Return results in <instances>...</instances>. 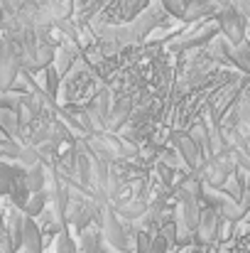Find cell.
<instances>
[{"mask_svg":"<svg viewBox=\"0 0 250 253\" xmlns=\"http://www.w3.org/2000/svg\"><path fill=\"white\" fill-rule=\"evenodd\" d=\"M101 236H103V244L108 249H113L118 253H130V236L125 231V224H123V219L110 207H106V211H103Z\"/></svg>","mask_w":250,"mask_h":253,"instance_id":"1","label":"cell"},{"mask_svg":"<svg viewBox=\"0 0 250 253\" xmlns=\"http://www.w3.org/2000/svg\"><path fill=\"white\" fill-rule=\"evenodd\" d=\"M214 17H216V22H218V32H223V37H226L231 44H238V42L246 40L248 22H246V17H243L238 10H233L231 5H226V7H221Z\"/></svg>","mask_w":250,"mask_h":253,"instance_id":"2","label":"cell"},{"mask_svg":"<svg viewBox=\"0 0 250 253\" xmlns=\"http://www.w3.org/2000/svg\"><path fill=\"white\" fill-rule=\"evenodd\" d=\"M169 143H172V148L179 153V158L184 160V165L191 169V172H196V169L204 165V155L199 153L196 143L189 138L186 130H172L169 133Z\"/></svg>","mask_w":250,"mask_h":253,"instance_id":"3","label":"cell"},{"mask_svg":"<svg viewBox=\"0 0 250 253\" xmlns=\"http://www.w3.org/2000/svg\"><path fill=\"white\" fill-rule=\"evenodd\" d=\"M20 72V59L7 40H0V91H10Z\"/></svg>","mask_w":250,"mask_h":253,"instance_id":"4","label":"cell"},{"mask_svg":"<svg viewBox=\"0 0 250 253\" xmlns=\"http://www.w3.org/2000/svg\"><path fill=\"white\" fill-rule=\"evenodd\" d=\"M133 106H135V101L128 98V96L113 101V108H110V113H108V118H106V133H115V130H120V128L130 121Z\"/></svg>","mask_w":250,"mask_h":253,"instance_id":"5","label":"cell"},{"mask_svg":"<svg viewBox=\"0 0 250 253\" xmlns=\"http://www.w3.org/2000/svg\"><path fill=\"white\" fill-rule=\"evenodd\" d=\"M221 7L214 2V0H186V7H184V17L181 22H201L206 17H214Z\"/></svg>","mask_w":250,"mask_h":253,"instance_id":"6","label":"cell"},{"mask_svg":"<svg viewBox=\"0 0 250 253\" xmlns=\"http://www.w3.org/2000/svg\"><path fill=\"white\" fill-rule=\"evenodd\" d=\"M0 133L12 143L22 140V123L17 108H0Z\"/></svg>","mask_w":250,"mask_h":253,"instance_id":"7","label":"cell"},{"mask_svg":"<svg viewBox=\"0 0 250 253\" xmlns=\"http://www.w3.org/2000/svg\"><path fill=\"white\" fill-rule=\"evenodd\" d=\"M42 249H44V236H42L37 221L25 216V224H22V251L25 253H42Z\"/></svg>","mask_w":250,"mask_h":253,"instance_id":"8","label":"cell"},{"mask_svg":"<svg viewBox=\"0 0 250 253\" xmlns=\"http://www.w3.org/2000/svg\"><path fill=\"white\" fill-rule=\"evenodd\" d=\"M47 182H49V168L44 163H37L32 168H25V184H27L30 194L47 189Z\"/></svg>","mask_w":250,"mask_h":253,"instance_id":"9","label":"cell"},{"mask_svg":"<svg viewBox=\"0 0 250 253\" xmlns=\"http://www.w3.org/2000/svg\"><path fill=\"white\" fill-rule=\"evenodd\" d=\"M47 204H49V194H47V189H42V192H32L30 199H27V204H25V209H22V214H25L27 219H37V216L47 209Z\"/></svg>","mask_w":250,"mask_h":253,"instance_id":"10","label":"cell"},{"mask_svg":"<svg viewBox=\"0 0 250 253\" xmlns=\"http://www.w3.org/2000/svg\"><path fill=\"white\" fill-rule=\"evenodd\" d=\"M103 246V236L98 226H88L86 231H81V241H79V251L81 253H98Z\"/></svg>","mask_w":250,"mask_h":253,"instance_id":"11","label":"cell"},{"mask_svg":"<svg viewBox=\"0 0 250 253\" xmlns=\"http://www.w3.org/2000/svg\"><path fill=\"white\" fill-rule=\"evenodd\" d=\"M231 59H233V64H236L241 72L250 74V40H243V42L233 44V49H231Z\"/></svg>","mask_w":250,"mask_h":253,"instance_id":"12","label":"cell"},{"mask_svg":"<svg viewBox=\"0 0 250 253\" xmlns=\"http://www.w3.org/2000/svg\"><path fill=\"white\" fill-rule=\"evenodd\" d=\"M44 79H47V82H44V96H47L52 103H57V93H59V86H62V77L57 74L54 64L44 69Z\"/></svg>","mask_w":250,"mask_h":253,"instance_id":"13","label":"cell"},{"mask_svg":"<svg viewBox=\"0 0 250 253\" xmlns=\"http://www.w3.org/2000/svg\"><path fill=\"white\" fill-rule=\"evenodd\" d=\"M54 253H79V246L76 241L71 239L69 234V226H62L59 234H57V246H54Z\"/></svg>","mask_w":250,"mask_h":253,"instance_id":"14","label":"cell"},{"mask_svg":"<svg viewBox=\"0 0 250 253\" xmlns=\"http://www.w3.org/2000/svg\"><path fill=\"white\" fill-rule=\"evenodd\" d=\"M12 174H15V165H7L0 160V197L10 192L12 187Z\"/></svg>","mask_w":250,"mask_h":253,"instance_id":"15","label":"cell"},{"mask_svg":"<svg viewBox=\"0 0 250 253\" xmlns=\"http://www.w3.org/2000/svg\"><path fill=\"white\" fill-rule=\"evenodd\" d=\"M162 10H165L169 17H177L181 20L184 17V7H186V0H160Z\"/></svg>","mask_w":250,"mask_h":253,"instance_id":"16","label":"cell"},{"mask_svg":"<svg viewBox=\"0 0 250 253\" xmlns=\"http://www.w3.org/2000/svg\"><path fill=\"white\" fill-rule=\"evenodd\" d=\"M150 246H152V234L138 229L135 231V253H150Z\"/></svg>","mask_w":250,"mask_h":253,"instance_id":"17","label":"cell"},{"mask_svg":"<svg viewBox=\"0 0 250 253\" xmlns=\"http://www.w3.org/2000/svg\"><path fill=\"white\" fill-rule=\"evenodd\" d=\"M218 7H226V5H231V0H214Z\"/></svg>","mask_w":250,"mask_h":253,"instance_id":"18","label":"cell"},{"mask_svg":"<svg viewBox=\"0 0 250 253\" xmlns=\"http://www.w3.org/2000/svg\"><path fill=\"white\" fill-rule=\"evenodd\" d=\"M5 234V219H2V211H0V236Z\"/></svg>","mask_w":250,"mask_h":253,"instance_id":"19","label":"cell"},{"mask_svg":"<svg viewBox=\"0 0 250 253\" xmlns=\"http://www.w3.org/2000/svg\"><path fill=\"white\" fill-rule=\"evenodd\" d=\"M2 140H7V138H5V135H2V133H0V143H2Z\"/></svg>","mask_w":250,"mask_h":253,"instance_id":"20","label":"cell"}]
</instances>
